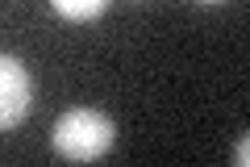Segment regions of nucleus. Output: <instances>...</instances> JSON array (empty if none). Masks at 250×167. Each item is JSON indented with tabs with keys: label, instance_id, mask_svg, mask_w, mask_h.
Wrapping results in <instances>:
<instances>
[{
	"label": "nucleus",
	"instance_id": "4",
	"mask_svg": "<svg viewBox=\"0 0 250 167\" xmlns=\"http://www.w3.org/2000/svg\"><path fill=\"white\" fill-rule=\"evenodd\" d=\"M233 167H250V138L242 134L238 146H233Z\"/></svg>",
	"mask_w": 250,
	"mask_h": 167
},
{
	"label": "nucleus",
	"instance_id": "3",
	"mask_svg": "<svg viewBox=\"0 0 250 167\" xmlns=\"http://www.w3.org/2000/svg\"><path fill=\"white\" fill-rule=\"evenodd\" d=\"M50 9L67 21H92V17H104L108 13V0H54Z\"/></svg>",
	"mask_w": 250,
	"mask_h": 167
},
{
	"label": "nucleus",
	"instance_id": "2",
	"mask_svg": "<svg viewBox=\"0 0 250 167\" xmlns=\"http://www.w3.org/2000/svg\"><path fill=\"white\" fill-rule=\"evenodd\" d=\"M34 105V75L17 54H0V134L17 130Z\"/></svg>",
	"mask_w": 250,
	"mask_h": 167
},
{
	"label": "nucleus",
	"instance_id": "1",
	"mask_svg": "<svg viewBox=\"0 0 250 167\" xmlns=\"http://www.w3.org/2000/svg\"><path fill=\"white\" fill-rule=\"evenodd\" d=\"M113 142H117L113 117L100 113V109H88V105L67 109L50 125V146L67 163H96V159H104L113 150Z\"/></svg>",
	"mask_w": 250,
	"mask_h": 167
}]
</instances>
